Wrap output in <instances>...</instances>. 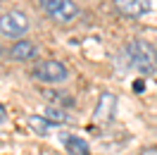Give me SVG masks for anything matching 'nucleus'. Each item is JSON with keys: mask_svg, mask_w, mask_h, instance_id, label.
I'll return each mask as SVG.
<instances>
[{"mask_svg": "<svg viewBox=\"0 0 157 155\" xmlns=\"http://www.w3.org/2000/svg\"><path fill=\"white\" fill-rule=\"evenodd\" d=\"M29 124H31V129H33L38 136H48V119L31 115V117H29Z\"/></svg>", "mask_w": 157, "mask_h": 155, "instance_id": "10", "label": "nucleus"}, {"mask_svg": "<svg viewBox=\"0 0 157 155\" xmlns=\"http://www.w3.org/2000/svg\"><path fill=\"white\" fill-rule=\"evenodd\" d=\"M114 117H117V96L109 93V91H105V93L98 98V105H95L93 119H95L98 124H109Z\"/></svg>", "mask_w": 157, "mask_h": 155, "instance_id": "5", "label": "nucleus"}, {"mask_svg": "<svg viewBox=\"0 0 157 155\" xmlns=\"http://www.w3.org/2000/svg\"><path fill=\"white\" fill-rule=\"evenodd\" d=\"M31 77L36 81H43V84H62L69 79V69L59 60H40L31 69Z\"/></svg>", "mask_w": 157, "mask_h": 155, "instance_id": "2", "label": "nucleus"}, {"mask_svg": "<svg viewBox=\"0 0 157 155\" xmlns=\"http://www.w3.org/2000/svg\"><path fill=\"white\" fill-rule=\"evenodd\" d=\"M5 115H7V112H5V107L0 105V122H5Z\"/></svg>", "mask_w": 157, "mask_h": 155, "instance_id": "11", "label": "nucleus"}, {"mask_svg": "<svg viewBox=\"0 0 157 155\" xmlns=\"http://www.w3.org/2000/svg\"><path fill=\"white\" fill-rule=\"evenodd\" d=\"M114 10L124 17H143L155 10V0H114Z\"/></svg>", "mask_w": 157, "mask_h": 155, "instance_id": "6", "label": "nucleus"}, {"mask_svg": "<svg viewBox=\"0 0 157 155\" xmlns=\"http://www.w3.org/2000/svg\"><path fill=\"white\" fill-rule=\"evenodd\" d=\"M45 119L48 122H55V124H67L69 122V117L62 112V110H57V107H45Z\"/></svg>", "mask_w": 157, "mask_h": 155, "instance_id": "9", "label": "nucleus"}, {"mask_svg": "<svg viewBox=\"0 0 157 155\" xmlns=\"http://www.w3.org/2000/svg\"><path fill=\"white\" fill-rule=\"evenodd\" d=\"M143 155H157V150H145Z\"/></svg>", "mask_w": 157, "mask_h": 155, "instance_id": "12", "label": "nucleus"}, {"mask_svg": "<svg viewBox=\"0 0 157 155\" xmlns=\"http://www.w3.org/2000/svg\"><path fill=\"white\" fill-rule=\"evenodd\" d=\"M38 2L43 7V12L57 24H69L78 14V5L74 0H38Z\"/></svg>", "mask_w": 157, "mask_h": 155, "instance_id": "3", "label": "nucleus"}, {"mask_svg": "<svg viewBox=\"0 0 157 155\" xmlns=\"http://www.w3.org/2000/svg\"><path fill=\"white\" fill-rule=\"evenodd\" d=\"M0 53H2V50H0Z\"/></svg>", "mask_w": 157, "mask_h": 155, "instance_id": "13", "label": "nucleus"}, {"mask_svg": "<svg viewBox=\"0 0 157 155\" xmlns=\"http://www.w3.org/2000/svg\"><path fill=\"white\" fill-rule=\"evenodd\" d=\"M33 55H36V46H33L31 41H17V43L10 48V60H14V62L31 60Z\"/></svg>", "mask_w": 157, "mask_h": 155, "instance_id": "7", "label": "nucleus"}, {"mask_svg": "<svg viewBox=\"0 0 157 155\" xmlns=\"http://www.w3.org/2000/svg\"><path fill=\"white\" fill-rule=\"evenodd\" d=\"M62 141H64V148H67L69 155H90L88 143H86L83 138H78V136L64 134V136H62Z\"/></svg>", "mask_w": 157, "mask_h": 155, "instance_id": "8", "label": "nucleus"}, {"mask_svg": "<svg viewBox=\"0 0 157 155\" xmlns=\"http://www.w3.org/2000/svg\"><path fill=\"white\" fill-rule=\"evenodd\" d=\"M126 58H128V65L140 74H152L157 69V53L147 41H140V38L131 41L126 46Z\"/></svg>", "mask_w": 157, "mask_h": 155, "instance_id": "1", "label": "nucleus"}, {"mask_svg": "<svg viewBox=\"0 0 157 155\" xmlns=\"http://www.w3.org/2000/svg\"><path fill=\"white\" fill-rule=\"evenodd\" d=\"M29 31V17L21 10H10L0 14V34L7 38H19Z\"/></svg>", "mask_w": 157, "mask_h": 155, "instance_id": "4", "label": "nucleus"}]
</instances>
